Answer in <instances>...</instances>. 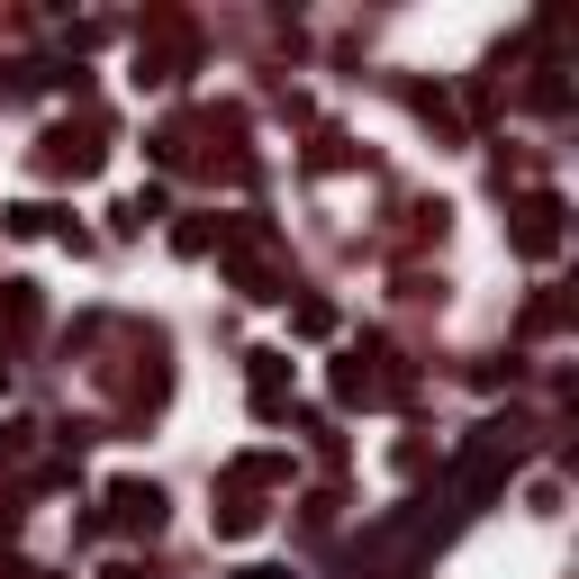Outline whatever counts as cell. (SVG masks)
Instances as JSON below:
<instances>
[{
  "mask_svg": "<svg viewBox=\"0 0 579 579\" xmlns=\"http://www.w3.org/2000/svg\"><path fill=\"white\" fill-rule=\"evenodd\" d=\"M245 579H281V570H245Z\"/></svg>",
  "mask_w": 579,
  "mask_h": 579,
  "instance_id": "obj_1",
  "label": "cell"
}]
</instances>
